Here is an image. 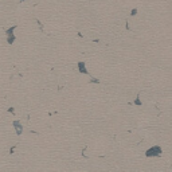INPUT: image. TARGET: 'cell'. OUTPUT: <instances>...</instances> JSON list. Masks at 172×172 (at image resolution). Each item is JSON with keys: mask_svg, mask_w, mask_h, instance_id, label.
<instances>
[{"mask_svg": "<svg viewBox=\"0 0 172 172\" xmlns=\"http://www.w3.org/2000/svg\"><path fill=\"white\" fill-rule=\"evenodd\" d=\"M161 147H159V145H153V147H151L149 149H147L145 152V156L147 157H155V156H160L161 155Z\"/></svg>", "mask_w": 172, "mask_h": 172, "instance_id": "obj_1", "label": "cell"}, {"mask_svg": "<svg viewBox=\"0 0 172 172\" xmlns=\"http://www.w3.org/2000/svg\"><path fill=\"white\" fill-rule=\"evenodd\" d=\"M78 71H79L81 74H86V75H89V71L88 69H86V63L85 62H78Z\"/></svg>", "mask_w": 172, "mask_h": 172, "instance_id": "obj_2", "label": "cell"}, {"mask_svg": "<svg viewBox=\"0 0 172 172\" xmlns=\"http://www.w3.org/2000/svg\"><path fill=\"white\" fill-rule=\"evenodd\" d=\"M14 128H15V131H16V135H22V132H23V126H22V124H20V121L19 120H15L14 122Z\"/></svg>", "mask_w": 172, "mask_h": 172, "instance_id": "obj_3", "label": "cell"}, {"mask_svg": "<svg viewBox=\"0 0 172 172\" xmlns=\"http://www.w3.org/2000/svg\"><path fill=\"white\" fill-rule=\"evenodd\" d=\"M6 38H7V43H8V45H12V43L15 42V39H16V35L15 34H8V35H6Z\"/></svg>", "mask_w": 172, "mask_h": 172, "instance_id": "obj_4", "label": "cell"}, {"mask_svg": "<svg viewBox=\"0 0 172 172\" xmlns=\"http://www.w3.org/2000/svg\"><path fill=\"white\" fill-rule=\"evenodd\" d=\"M16 30V26H12V27H10L8 30H6V35H8V34H14V31Z\"/></svg>", "mask_w": 172, "mask_h": 172, "instance_id": "obj_5", "label": "cell"}, {"mask_svg": "<svg viewBox=\"0 0 172 172\" xmlns=\"http://www.w3.org/2000/svg\"><path fill=\"white\" fill-rule=\"evenodd\" d=\"M141 100H140V96H137V98L135 100V105H137V106H141Z\"/></svg>", "mask_w": 172, "mask_h": 172, "instance_id": "obj_6", "label": "cell"}, {"mask_svg": "<svg viewBox=\"0 0 172 172\" xmlns=\"http://www.w3.org/2000/svg\"><path fill=\"white\" fill-rule=\"evenodd\" d=\"M90 82H92V83H100V79H97V78H93V77H92Z\"/></svg>", "mask_w": 172, "mask_h": 172, "instance_id": "obj_7", "label": "cell"}, {"mask_svg": "<svg viewBox=\"0 0 172 172\" xmlns=\"http://www.w3.org/2000/svg\"><path fill=\"white\" fill-rule=\"evenodd\" d=\"M136 14H137V10H136V8H133V10H132V12H131V15H132V16H135Z\"/></svg>", "mask_w": 172, "mask_h": 172, "instance_id": "obj_8", "label": "cell"}, {"mask_svg": "<svg viewBox=\"0 0 172 172\" xmlns=\"http://www.w3.org/2000/svg\"><path fill=\"white\" fill-rule=\"evenodd\" d=\"M8 112H10V113H12V114H15V109H14V108H10V109H8Z\"/></svg>", "mask_w": 172, "mask_h": 172, "instance_id": "obj_9", "label": "cell"}, {"mask_svg": "<svg viewBox=\"0 0 172 172\" xmlns=\"http://www.w3.org/2000/svg\"><path fill=\"white\" fill-rule=\"evenodd\" d=\"M20 2H26V0H20Z\"/></svg>", "mask_w": 172, "mask_h": 172, "instance_id": "obj_10", "label": "cell"}]
</instances>
